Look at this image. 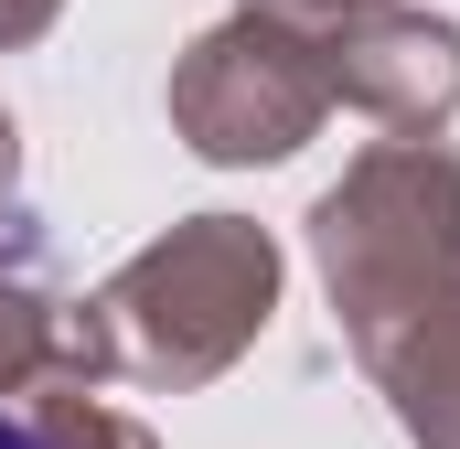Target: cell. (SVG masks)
<instances>
[{
  "label": "cell",
  "mask_w": 460,
  "mask_h": 449,
  "mask_svg": "<svg viewBox=\"0 0 460 449\" xmlns=\"http://www.w3.org/2000/svg\"><path fill=\"white\" fill-rule=\"evenodd\" d=\"M0 449H54V439H43L32 418H0Z\"/></svg>",
  "instance_id": "obj_1"
}]
</instances>
